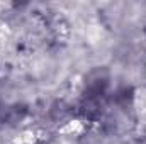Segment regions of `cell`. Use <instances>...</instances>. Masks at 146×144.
<instances>
[{
    "mask_svg": "<svg viewBox=\"0 0 146 144\" xmlns=\"http://www.w3.org/2000/svg\"><path fill=\"white\" fill-rule=\"evenodd\" d=\"M112 93H114V87L109 71L104 68L92 70L90 73H87L80 87V93H78L80 112L85 115V119L99 117L100 110L107 107V104L112 100Z\"/></svg>",
    "mask_w": 146,
    "mask_h": 144,
    "instance_id": "obj_1",
    "label": "cell"
},
{
    "mask_svg": "<svg viewBox=\"0 0 146 144\" xmlns=\"http://www.w3.org/2000/svg\"><path fill=\"white\" fill-rule=\"evenodd\" d=\"M15 112H19L17 107H10V105H5V104H0V127H5L9 126L15 117Z\"/></svg>",
    "mask_w": 146,
    "mask_h": 144,
    "instance_id": "obj_2",
    "label": "cell"
}]
</instances>
